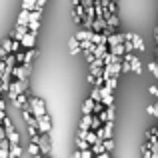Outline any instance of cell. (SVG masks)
<instances>
[{
    "label": "cell",
    "mask_w": 158,
    "mask_h": 158,
    "mask_svg": "<svg viewBox=\"0 0 158 158\" xmlns=\"http://www.w3.org/2000/svg\"><path fill=\"white\" fill-rule=\"evenodd\" d=\"M26 90H28V80H12L6 96L10 98V100H16V96H20V94L26 92Z\"/></svg>",
    "instance_id": "obj_1"
},
{
    "label": "cell",
    "mask_w": 158,
    "mask_h": 158,
    "mask_svg": "<svg viewBox=\"0 0 158 158\" xmlns=\"http://www.w3.org/2000/svg\"><path fill=\"white\" fill-rule=\"evenodd\" d=\"M30 110H32V114H34L36 118H40V116L46 114V104H44L42 98H38V96H30Z\"/></svg>",
    "instance_id": "obj_2"
},
{
    "label": "cell",
    "mask_w": 158,
    "mask_h": 158,
    "mask_svg": "<svg viewBox=\"0 0 158 158\" xmlns=\"http://www.w3.org/2000/svg\"><path fill=\"white\" fill-rule=\"evenodd\" d=\"M12 76L16 78V80H28V76H30V64H18L12 68Z\"/></svg>",
    "instance_id": "obj_3"
},
{
    "label": "cell",
    "mask_w": 158,
    "mask_h": 158,
    "mask_svg": "<svg viewBox=\"0 0 158 158\" xmlns=\"http://www.w3.org/2000/svg\"><path fill=\"white\" fill-rule=\"evenodd\" d=\"M38 132L40 134H50L52 132V118L48 116V112L38 118Z\"/></svg>",
    "instance_id": "obj_4"
},
{
    "label": "cell",
    "mask_w": 158,
    "mask_h": 158,
    "mask_svg": "<svg viewBox=\"0 0 158 158\" xmlns=\"http://www.w3.org/2000/svg\"><path fill=\"white\" fill-rule=\"evenodd\" d=\"M20 44H22V50H28V48H34V46H36V34H34V32H30V30H28L26 34L22 36Z\"/></svg>",
    "instance_id": "obj_5"
},
{
    "label": "cell",
    "mask_w": 158,
    "mask_h": 158,
    "mask_svg": "<svg viewBox=\"0 0 158 158\" xmlns=\"http://www.w3.org/2000/svg\"><path fill=\"white\" fill-rule=\"evenodd\" d=\"M126 58L132 62V72L134 74H142V62H140V58L134 56L132 52H126Z\"/></svg>",
    "instance_id": "obj_6"
},
{
    "label": "cell",
    "mask_w": 158,
    "mask_h": 158,
    "mask_svg": "<svg viewBox=\"0 0 158 158\" xmlns=\"http://www.w3.org/2000/svg\"><path fill=\"white\" fill-rule=\"evenodd\" d=\"M38 146H40V152H42V154H50V152H52V144H50V138H48V134H40Z\"/></svg>",
    "instance_id": "obj_7"
},
{
    "label": "cell",
    "mask_w": 158,
    "mask_h": 158,
    "mask_svg": "<svg viewBox=\"0 0 158 158\" xmlns=\"http://www.w3.org/2000/svg\"><path fill=\"white\" fill-rule=\"evenodd\" d=\"M100 90H102V104H104V106H112V104H114V94H112L114 90H110L108 86H102Z\"/></svg>",
    "instance_id": "obj_8"
},
{
    "label": "cell",
    "mask_w": 158,
    "mask_h": 158,
    "mask_svg": "<svg viewBox=\"0 0 158 158\" xmlns=\"http://www.w3.org/2000/svg\"><path fill=\"white\" fill-rule=\"evenodd\" d=\"M124 40H126V36H124V34H120V32H112V34H108V46L122 44Z\"/></svg>",
    "instance_id": "obj_9"
},
{
    "label": "cell",
    "mask_w": 158,
    "mask_h": 158,
    "mask_svg": "<svg viewBox=\"0 0 158 158\" xmlns=\"http://www.w3.org/2000/svg\"><path fill=\"white\" fill-rule=\"evenodd\" d=\"M92 32L94 30H86V28H80V30H76V34H74V38L80 42V40H90L92 38Z\"/></svg>",
    "instance_id": "obj_10"
},
{
    "label": "cell",
    "mask_w": 158,
    "mask_h": 158,
    "mask_svg": "<svg viewBox=\"0 0 158 158\" xmlns=\"http://www.w3.org/2000/svg\"><path fill=\"white\" fill-rule=\"evenodd\" d=\"M28 32V26H22V24H16V30L12 32V36L10 38H14V40H22V36Z\"/></svg>",
    "instance_id": "obj_11"
},
{
    "label": "cell",
    "mask_w": 158,
    "mask_h": 158,
    "mask_svg": "<svg viewBox=\"0 0 158 158\" xmlns=\"http://www.w3.org/2000/svg\"><path fill=\"white\" fill-rule=\"evenodd\" d=\"M92 120H94V114H82V118H80V128L90 130V126H92Z\"/></svg>",
    "instance_id": "obj_12"
},
{
    "label": "cell",
    "mask_w": 158,
    "mask_h": 158,
    "mask_svg": "<svg viewBox=\"0 0 158 158\" xmlns=\"http://www.w3.org/2000/svg\"><path fill=\"white\" fill-rule=\"evenodd\" d=\"M28 22H30V10H24L18 14V20H16V24H22V26H28Z\"/></svg>",
    "instance_id": "obj_13"
},
{
    "label": "cell",
    "mask_w": 158,
    "mask_h": 158,
    "mask_svg": "<svg viewBox=\"0 0 158 158\" xmlns=\"http://www.w3.org/2000/svg\"><path fill=\"white\" fill-rule=\"evenodd\" d=\"M104 18H106V22H108V26H110V28H118L120 20H118V16H116V14H112V12H106Z\"/></svg>",
    "instance_id": "obj_14"
},
{
    "label": "cell",
    "mask_w": 158,
    "mask_h": 158,
    "mask_svg": "<svg viewBox=\"0 0 158 158\" xmlns=\"http://www.w3.org/2000/svg\"><path fill=\"white\" fill-rule=\"evenodd\" d=\"M68 46H70V54H72V56H76V54L82 50V48H80V42H78L76 38H70L68 40Z\"/></svg>",
    "instance_id": "obj_15"
},
{
    "label": "cell",
    "mask_w": 158,
    "mask_h": 158,
    "mask_svg": "<svg viewBox=\"0 0 158 158\" xmlns=\"http://www.w3.org/2000/svg\"><path fill=\"white\" fill-rule=\"evenodd\" d=\"M108 52V44H96V48H94V56L96 58H104V54Z\"/></svg>",
    "instance_id": "obj_16"
},
{
    "label": "cell",
    "mask_w": 158,
    "mask_h": 158,
    "mask_svg": "<svg viewBox=\"0 0 158 158\" xmlns=\"http://www.w3.org/2000/svg\"><path fill=\"white\" fill-rule=\"evenodd\" d=\"M102 86H92V92H90V98L94 102H102Z\"/></svg>",
    "instance_id": "obj_17"
},
{
    "label": "cell",
    "mask_w": 158,
    "mask_h": 158,
    "mask_svg": "<svg viewBox=\"0 0 158 158\" xmlns=\"http://www.w3.org/2000/svg\"><path fill=\"white\" fill-rule=\"evenodd\" d=\"M108 48H110V52H112V54H116V56H124V54H126L124 42H122V44H114V46H108Z\"/></svg>",
    "instance_id": "obj_18"
},
{
    "label": "cell",
    "mask_w": 158,
    "mask_h": 158,
    "mask_svg": "<svg viewBox=\"0 0 158 158\" xmlns=\"http://www.w3.org/2000/svg\"><path fill=\"white\" fill-rule=\"evenodd\" d=\"M80 48H82L84 52H94L96 44H94L92 40H80Z\"/></svg>",
    "instance_id": "obj_19"
},
{
    "label": "cell",
    "mask_w": 158,
    "mask_h": 158,
    "mask_svg": "<svg viewBox=\"0 0 158 158\" xmlns=\"http://www.w3.org/2000/svg\"><path fill=\"white\" fill-rule=\"evenodd\" d=\"M92 112H94V100L88 98V100L82 104V114H92Z\"/></svg>",
    "instance_id": "obj_20"
},
{
    "label": "cell",
    "mask_w": 158,
    "mask_h": 158,
    "mask_svg": "<svg viewBox=\"0 0 158 158\" xmlns=\"http://www.w3.org/2000/svg\"><path fill=\"white\" fill-rule=\"evenodd\" d=\"M6 138H8V142H10V144H20V134L16 130L6 132Z\"/></svg>",
    "instance_id": "obj_21"
},
{
    "label": "cell",
    "mask_w": 158,
    "mask_h": 158,
    "mask_svg": "<svg viewBox=\"0 0 158 158\" xmlns=\"http://www.w3.org/2000/svg\"><path fill=\"white\" fill-rule=\"evenodd\" d=\"M20 156H22L20 144H10V158H20Z\"/></svg>",
    "instance_id": "obj_22"
},
{
    "label": "cell",
    "mask_w": 158,
    "mask_h": 158,
    "mask_svg": "<svg viewBox=\"0 0 158 158\" xmlns=\"http://www.w3.org/2000/svg\"><path fill=\"white\" fill-rule=\"evenodd\" d=\"M34 56H36V50H34V48H28V50L24 52V64H32Z\"/></svg>",
    "instance_id": "obj_23"
},
{
    "label": "cell",
    "mask_w": 158,
    "mask_h": 158,
    "mask_svg": "<svg viewBox=\"0 0 158 158\" xmlns=\"http://www.w3.org/2000/svg\"><path fill=\"white\" fill-rule=\"evenodd\" d=\"M132 42H134V46H136V52H144V40L140 38L138 34H134V38H132Z\"/></svg>",
    "instance_id": "obj_24"
},
{
    "label": "cell",
    "mask_w": 158,
    "mask_h": 158,
    "mask_svg": "<svg viewBox=\"0 0 158 158\" xmlns=\"http://www.w3.org/2000/svg\"><path fill=\"white\" fill-rule=\"evenodd\" d=\"M90 146H92V144H90L88 140H84V138H76V148H78V150H88Z\"/></svg>",
    "instance_id": "obj_25"
},
{
    "label": "cell",
    "mask_w": 158,
    "mask_h": 158,
    "mask_svg": "<svg viewBox=\"0 0 158 158\" xmlns=\"http://www.w3.org/2000/svg\"><path fill=\"white\" fill-rule=\"evenodd\" d=\"M28 152H30V156H36V154H42V152H40V146L36 142H32L30 140V144H28Z\"/></svg>",
    "instance_id": "obj_26"
},
{
    "label": "cell",
    "mask_w": 158,
    "mask_h": 158,
    "mask_svg": "<svg viewBox=\"0 0 158 158\" xmlns=\"http://www.w3.org/2000/svg\"><path fill=\"white\" fill-rule=\"evenodd\" d=\"M28 30L34 32V34H38V30H40V20H30V22H28Z\"/></svg>",
    "instance_id": "obj_27"
},
{
    "label": "cell",
    "mask_w": 158,
    "mask_h": 158,
    "mask_svg": "<svg viewBox=\"0 0 158 158\" xmlns=\"http://www.w3.org/2000/svg\"><path fill=\"white\" fill-rule=\"evenodd\" d=\"M24 10H36V0H22Z\"/></svg>",
    "instance_id": "obj_28"
},
{
    "label": "cell",
    "mask_w": 158,
    "mask_h": 158,
    "mask_svg": "<svg viewBox=\"0 0 158 158\" xmlns=\"http://www.w3.org/2000/svg\"><path fill=\"white\" fill-rule=\"evenodd\" d=\"M148 70H150L152 76L158 80V62H156V60H154V62H148Z\"/></svg>",
    "instance_id": "obj_29"
},
{
    "label": "cell",
    "mask_w": 158,
    "mask_h": 158,
    "mask_svg": "<svg viewBox=\"0 0 158 158\" xmlns=\"http://www.w3.org/2000/svg\"><path fill=\"white\" fill-rule=\"evenodd\" d=\"M116 84H118L116 76H108V78H106V84H104V86H108L110 90H114V88H116Z\"/></svg>",
    "instance_id": "obj_30"
},
{
    "label": "cell",
    "mask_w": 158,
    "mask_h": 158,
    "mask_svg": "<svg viewBox=\"0 0 158 158\" xmlns=\"http://www.w3.org/2000/svg\"><path fill=\"white\" fill-rule=\"evenodd\" d=\"M2 126H4V130H6V132H10V130H14V126H12V120H10V118H8V116H6V118H4V120H2Z\"/></svg>",
    "instance_id": "obj_31"
},
{
    "label": "cell",
    "mask_w": 158,
    "mask_h": 158,
    "mask_svg": "<svg viewBox=\"0 0 158 158\" xmlns=\"http://www.w3.org/2000/svg\"><path fill=\"white\" fill-rule=\"evenodd\" d=\"M122 72H132V62L128 60V58L122 60Z\"/></svg>",
    "instance_id": "obj_32"
},
{
    "label": "cell",
    "mask_w": 158,
    "mask_h": 158,
    "mask_svg": "<svg viewBox=\"0 0 158 158\" xmlns=\"http://www.w3.org/2000/svg\"><path fill=\"white\" fill-rule=\"evenodd\" d=\"M102 124H104V122H102V120L98 118V114H94V120H92V126H90V128H92V130H98V128H100Z\"/></svg>",
    "instance_id": "obj_33"
},
{
    "label": "cell",
    "mask_w": 158,
    "mask_h": 158,
    "mask_svg": "<svg viewBox=\"0 0 158 158\" xmlns=\"http://www.w3.org/2000/svg\"><path fill=\"white\" fill-rule=\"evenodd\" d=\"M124 48H126V52H134L136 50V46H134L132 40H124Z\"/></svg>",
    "instance_id": "obj_34"
},
{
    "label": "cell",
    "mask_w": 158,
    "mask_h": 158,
    "mask_svg": "<svg viewBox=\"0 0 158 158\" xmlns=\"http://www.w3.org/2000/svg\"><path fill=\"white\" fill-rule=\"evenodd\" d=\"M80 158H96L92 152V148H88V150H80Z\"/></svg>",
    "instance_id": "obj_35"
},
{
    "label": "cell",
    "mask_w": 158,
    "mask_h": 158,
    "mask_svg": "<svg viewBox=\"0 0 158 158\" xmlns=\"http://www.w3.org/2000/svg\"><path fill=\"white\" fill-rule=\"evenodd\" d=\"M106 116H108V120H114V116H116L114 104H112V106H106Z\"/></svg>",
    "instance_id": "obj_36"
},
{
    "label": "cell",
    "mask_w": 158,
    "mask_h": 158,
    "mask_svg": "<svg viewBox=\"0 0 158 158\" xmlns=\"http://www.w3.org/2000/svg\"><path fill=\"white\" fill-rule=\"evenodd\" d=\"M42 18V10H30V20H40Z\"/></svg>",
    "instance_id": "obj_37"
},
{
    "label": "cell",
    "mask_w": 158,
    "mask_h": 158,
    "mask_svg": "<svg viewBox=\"0 0 158 158\" xmlns=\"http://www.w3.org/2000/svg\"><path fill=\"white\" fill-rule=\"evenodd\" d=\"M104 148H106V152H112V150H114V140H112V138L104 140Z\"/></svg>",
    "instance_id": "obj_38"
},
{
    "label": "cell",
    "mask_w": 158,
    "mask_h": 158,
    "mask_svg": "<svg viewBox=\"0 0 158 158\" xmlns=\"http://www.w3.org/2000/svg\"><path fill=\"white\" fill-rule=\"evenodd\" d=\"M2 48L6 52H12V38H6V40H4V42H2Z\"/></svg>",
    "instance_id": "obj_39"
},
{
    "label": "cell",
    "mask_w": 158,
    "mask_h": 158,
    "mask_svg": "<svg viewBox=\"0 0 158 158\" xmlns=\"http://www.w3.org/2000/svg\"><path fill=\"white\" fill-rule=\"evenodd\" d=\"M104 108H106V106L102 104V102H94V112H92V114H100Z\"/></svg>",
    "instance_id": "obj_40"
},
{
    "label": "cell",
    "mask_w": 158,
    "mask_h": 158,
    "mask_svg": "<svg viewBox=\"0 0 158 158\" xmlns=\"http://www.w3.org/2000/svg\"><path fill=\"white\" fill-rule=\"evenodd\" d=\"M146 112L150 116H154V118H158V108H156V104L154 106H146Z\"/></svg>",
    "instance_id": "obj_41"
},
{
    "label": "cell",
    "mask_w": 158,
    "mask_h": 158,
    "mask_svg": "<svg viewBox=\"0 0 158 158\" xmlns=\"http://www.w3.org/2000/svg\"><path fill=\"white\" fill-rule=\"evenodd\" d=\"M14 54H16V62H18V64H24V50H18Z\"/></svg>",
    "instance_id": "obj_42"
},
{
    "label": "cell",
    "mask_w": 158,
    "mask_h": 158,
    "mask_svg": "<svg viewBox=\"0 0 158 158\" xmlns=\"http://www.w3.org/2000/svg\"><path fill=\"white\" fill-rule=\"evenodd\" d=\"M148 92H150L152 96H156V100H158V84L156 86H150V88H148Z\"/></svg>",
    "instance_id": "obj_43"
},
{
    "label": "cell",
    "mask_w": 158,
    "mask_h": 158,
    "mask_svg": "<svg viewBox=\"0 0 158 158\" xmlns=\"http://www.w3.org/2000/svg\"><path fill=\"white\" fill-rule=\"evenodd\" d=\"M46 2H48V0H36V10H42Z\"/></svg>",
    "instance_id": "obj_44"
},
{
    "label": "cell",
    "mask_w": 158,
    "mask_h": 158,
    "mask_svg": "<svg viewBox=\"0 0 158 158\" xmlns=\"http://www.w3.org/2000/svg\"><path fill=\"white\" fill-rule=\"evenodd\" d=\"M96 158H112L110 152H102V154H96Z\"/></svg>",
    "instance_id": "obj_45"
},
{
    "label": "cell",
    "mask_w": 158,
    "mask_h": 158,
    "mask_svg": "<svg viewBox=\"0 0 158 158\" xmlns=\"http://www.w3.org/2000/svg\"><path fill=\"white\" fill-rule=\"evenodd\" d=\"M44 154H36V156H30V158H42Z\"/></svg>",
    "instance_id": "obj_46"
},
{
    "label": "cell",
    "mask_w": 158,
    "mask_h": 158,
    "mask_svg": "<svg viewBox=\"0 0 158 158\" xmlns=\"http://www.w3.org/2000/svg\"><path fill=\"white\" fill-rule=\"evenodd\" d=\"M156 46H158V36H156Z\"/></svg>",
    "instance_id": "obj_47"
},
{
    "label": "cell",
    "mask_w": 158,
    "mask_h": 158,
    "mask_svg": "<svg viewBox=\"0 0 158 158\" xmlns=\"http://www.w3.org/2000/svg\"><path fill=\"white\" fill-rule=\"evenodd\" d=\"M0 100H2V92H0Z\"/></svg>",
    "instance_id": "obj_48"
},
{
    "label": "cell",
    "mask_w": 158,
    "mask_h": 158,
    "mask_svg": "<svg viewBox=\"0 0 158 158\" xmlns=\"http://www.w3.org/2000/svg\"><path fill=\"white\" fill-rule=\"evenodd\" d=\"M156 108H158V100H156Z\"/></svg>",
    "instance_id": "obj_49"
}]
</instances>
